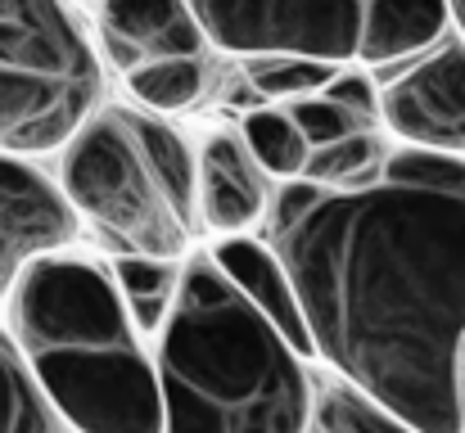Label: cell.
<instances>
[{"label":"cell","mask_w":465,"mask_h":433,"mask_svg":"<svg viewBox=\"0 0 465 433\" xmlns=\"http://www.w3.org/2000/svg\"><path fill=\"white\" fill-rule=\"evenodd\" d=\"M262 240L334 379L411 429L465 433V158L393 144L366 181H285Z\"/></svg>","instance_id":"6da1fadb"},{"label":"cell","mask_w":465,"mask_h":433,"mask_svg":"<svg viewBox=\"0 0 465 433\" xmlns=\"http://www.w3.org/2000/svg\"><path fill=\"white\" fill-rule=\"evenodd\" d=\"M5 330L68 433H163L154 352L104 253L77 244L36 262L5 307Z\"/></svg>","instance_id":"7a4b0ae2"},{"label":"cell","mask_w":465,"mask_h":433,"mask_svg":"<svg viewBox=\"0 0 465 433\" xmlns=\"http://www.w3.org/2000/svg\"><path fill=\"white\" fill-rule=\"evenodd\" d=\"M163 433H308L316 375L308 357L226 280L208 249L185 258L154 339Z\"/></svg>","instance_id":"3957f363"},{"label":"cell","mask_w":465,"mask_h":433,"mask_svg":"<svg viewBox=\"0 0 465 433\" xmlns=\"http://www.w3.org/2000/svg\"><path fill=\"white\" fill-rule=\"evenodd\" d=\"M59 185L104 258L199 249V149L141 104H104L59 153Z\"/></svg>","instance_id":"277c9868"},{"label":"cell","mask_w":465,"mask_h":433,"mask_svg":"<svg viewBox=\"0 0 465 433\" xmlns=\"http://www.w3.org/2000/svg\"><path fill=\"white\" fill-rule=\"evenodd\" d=\"M208 45L253 54H303L339 68L389 73L434 50L448 32V0H190Z\"/></svg>","instance_id":"5b68a950"},{"label":"cell","mask_w":465,"mask_h":433,"mask_svg":"<svg viewBox=\"0 0 465 433\" xmlns=\"http://www.w3.org/2000/svg\"><path fill=\"white\" fill-rule=\"evenodd\" d=\"M104 109V59L68 0H0V153L45 158Z\"/></svg>","instance_id":"8992f818"},{"label":"cell","mask_w":465,"mask_h":433,"mask_svg":"<svg viewBox=\"0 0 465 433\" xmlns=\"http://www.w3.org/2000/svg\"><path fill=\"white\" fill-rule=\"evenodd\" d=\"M380 82V127L407 149L465 158V41L448 32L434 50L371 73Z\"/></svg>","instance_id":"52a82bcc"},{"label":"cell","mask_w":465,"mask_h":433,"mask_svg":"<svg viewBox=\"0 0 465 433\" xmlns=\"http://www.w3.org/2000/svg\"><path fill=\"white\" fill-rule=\"evenodd\" d=\"M82 235L59 176L41 172L36 158L0 153V311L36 262L77 249Z\"/></svg>","instance_id":"ba28073f"},{"label":"cell","mask_w":465,"mask_h":433,"mask_svg":"<svg viewBox=\"0 0 465 433\" xmlns=\"http://www.w3.org/2000/svg\"><path fill=\"white\" fill-rule=\"evenodd\" d=\"M281 181L258 162L240 132H208L199 144V217L217 240L267 231Z\"/></svg>","instance_id":"9c48e42d"},{"label":"cell","mask_w":465,"mask_h":433,"mask_svg":"<svg viewBox=\"0 0 465 433\" xmlns=\"http://www.w3.org/2000/svg\"><path fill=\"white\" fill-rule=\"evenodd\" d=\"M100 59L123 77L181 54H208V32L190 0H100L95 5Z\"/></svg>","instance_id":"30bf717a"},{"label":"cell","mask_w":465,"mask_h":433,"mask_svg":"<svg viewBox=\"0 0 465 433\" xmlns=\"http://www.w3.org/2000/svg\"><path fill=\"white\" fill-rule=\"evenodd\" d=\"M213 262L226 271V280L240 289L294 348L299 357L316 361V348H312L308 320H303V302H299V289L290 280L285 262L276 258V249L262 240V235H231V240H217L213 249Z\"/></svg>","instance_id":"8fae6325"},{"label":"cell","mask_w":465,"mask_h":433,"mask_svg":"<svg viewBox=\"0 0 465 433\" xmlns=\"http://www.w3.org/2000/svg\"><path fill=\"white\" fill-rule=\"evenodd\" d=\"M213 77H217V68L208 54H181V59H158V64L127 73V91L141 109L167 118V113L199 109L213 91Z\"/></svg>","instance_id":"7c38bea8"},{"label":"cell","mask_w":465,"mask_h":433,"mask_svg":"<svg viewBox=\"0 0 465 433\" xmlns=\"http://www.w3.org/2000/svg\"><path fill=\"white\" fill-rule=\"evenodd\" d=\"M109 262H114V276H118L123 302H127L136 330L145 339H158V330L172 316L185 262H167V258H109Z\"/></svg>","instance_id":"4fadbf2b"},{"label":"cell","mask_w":465,"mask_h":433,"mask_svg":"<svg viewBox=\"0 0 465 433\" xmlns=\"http://www.w3.org/2000/svg\"><path fill=\"white\" fill-rule=\"evenodd\" d=\"M308 433H420L411 429L402 416L366 398L361 389L343 379H316V411H312Z\"/></svg>","instance_id":"5bb4252c"},{"label":"cell","mask_w":465,"mask_h":433,"mask_svg":"<svg viewBox=\"0 0 465 433\" xmlns=\"http://www.w3.org/2000/svg\"><path fill=\"white\" fill-rule=\"evenodd\" d=\"M0 433H64L5 325H0Z\"/></svg>","instance_id":"9a60e30c"},{"label":"cell","mask_w":465,"mask_h":433,"mask_svg":"<svg viewBox=\"0 0 465 433\" xmlns=\"http://www.w3.org/2000/svg\"><path fill=\"white\" fill-rule=\"evenodd\" d=\"M240 136L244 144L258 153V162L285 185V181H299L303 167H308V141L299 132V123L281 109V104H262L253 109L244 123H240Z\"/></svg>","instance_id":"2e32d148"},{"label":"cell","mask_w":465,"mask_h":433,"mask_svg":"<svg viewBox=\"0 0 465 433\" xmlns=\"http://www.w3.org/2000/svg\"><path fill=\"white\" fill-rule=\"evenodd\" d=\"M244 68H249V86L272 104H294V100L321 95L343 73L339 64L303 59V54H253L244 59Z\"/></svg>","instance_id":"e0dca14e"},{"label":"cell","mask_w":465,"mask_h":433,"mask_svg":"<svg viewBox=\"0 0 465 433\" xmlns=\"http://www.w3.org/2000/svg\"><path fill=\"white\" fill-rule=\"evenodd\" d=\"M389 149L393 144H384V132H357L348 141L312 149L308 167H303L299 181H312V185H352V181H366L384 162Z\"/></svg>","instance_id":"ac0fdd59"},{"label":"cell","mask_w":465,"mask_h":433,"mask_svg":"<svg viewBox=\"0 0 465 433\" xmlns=\"http://www.w3.org/2000/svg\"><path fill=\"white\" fill-rule=\"evenodd\" d=\"M281 109H285V113L299 123V132H303L308 149H325V144L357 136V132H384L380 123H371V118L352 113L348 104H339L330 91L308 95V100H294V104H281Z\"/></svg>","instance_id":"d6986e66"},{"label":"cell","mask_w":465,"mask_h":433,"mask_svg":"<svg viewBox=\"0 0 465 433\" xmlns=\"http://www.w3.org/2000/svg\"><path fill=\"white\" fill-rule=\"evenodd\" d=\"M448 18H452V32L465 41V0H448Z\"/></svg>","instance_id":"ffe728a7"}]
</instances>
